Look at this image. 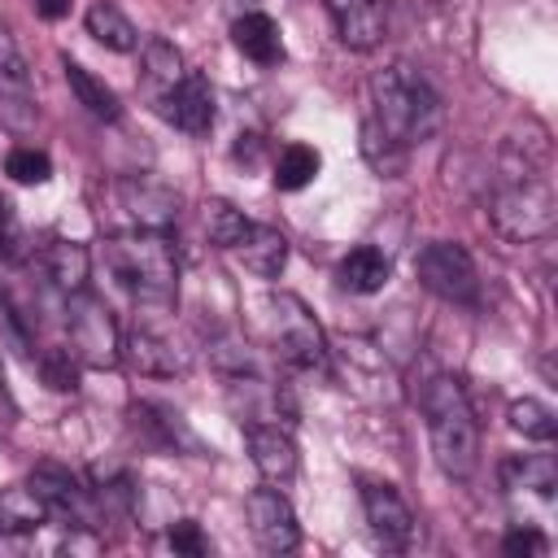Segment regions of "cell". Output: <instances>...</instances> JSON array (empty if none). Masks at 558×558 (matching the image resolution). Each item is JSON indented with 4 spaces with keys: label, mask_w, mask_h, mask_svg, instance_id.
<instances>
[{
    "label": "cell",
    "mask_w": 558,
    "mask_h": 558,
    "mask_svg": "<svg viewBox=\"0 0 558 558\" xmlns=\"http://www.w3.org/2000/svg\"><path fill=\"white\" fill-rule=\"evenodd\" d=\"M100 257L109 275L135 296V305H170L179 283V248L166 231H144V227L113 231Z\"/></svg>",
    "instance_id": "obj_1"
},
{
    "label": "cell",
    "mask_w": 558,
    "mask_h": 558,
    "mask_svg": "<svg viewBox=\"0 0 558 558\" xmlns=\"http://www.w3.org/2000/svg\"><path fill=\"white\" fill-rule=\"evenodd\" d=\"M418 410L427 418L436 466L449 480H471L480 466V427H475V410L466 401V388L453 375H432L418 388Z\"/></svg>",
    "instance_id": "obj_2"
},
{
    "label": "cell",
    "mask_w": 558,
    "mask_h": 558,
    "mask_svg": "<svg viewBox=\"0 0 558 558\" xmlns=\"http://www.w3.org/2000/svg\"><path fill=\"white\" fill-rule=\"evenodd\" d=\"M371 96H375V122L388 126L401 144H423V140L436 135V126H440V96L432 92V83L414 65L392 61V65L375 70Z\"/></svg>",
    "instance_id": "obj_3"
},
{
    "label": "cell",
    "mask_w": 558,
    "mask_h": 558,
    "mask_svg": "<svg viewBox=\"0 0 558 558\" xmlns=\"http://www.w3.org/2000/svg\"><path fill=\"white\" fill-rule=\"evenodd\" d=\"M554 187L545 174H536L523 161L506 157V170L497 179V192H493V227L506 235V240H541L554 231Z\"/></svg>",
    "instance_id": "obj_4"
},
{
    "label": "cell",
    "mask_w": 558,
    "mask_h": 558,
    "mask_svg": "<svg viewBox=\"0 0 558 558\" xmlns=\"http://www.w3.org/2000/svg\"><path fill=\"white\" fill-rule=\"evenodd\" d=\"M65 340H70V353L78 357V366H118L122 362V331L109 314L105 301H96L87 288L65 296Z\"/></svg>",
    "instance_id": "obj_5"
},
{
    "label": "cell",
    "mask_w": 558,
    "mask_h": 558,
    "mask_svg": "<svg viewBox=\"0 0 558 558\" xmlns=\"http://www.w3.org/2000/svg\"><path fill=\"white\" fill-rule=\"evenodd\" d=\"M270 318H275V344H279L283 362L296 371H310V375L314 371L327 375V362H331L327 336H323L318 318L305 310V301L292 292H270Z\"/></svg>",
    "instance_id": "obj_6"
},
{
    "label": "cell",
    "mask_w": 558,
    "mask_h": 558,
    "mask_svg": "<svg viewBox=\"0 0 558 558\" xmlns=\"http://www.w3.org/2000/svg\"><path fill=\"white\" fill-rule=\"evenodd\" d=\"M414 275L432 296H440L449 305H475L480 301V270H475L471 253L453 240L423 244L414 257Z\"/></svg>",
    "instance_id": "obj_7"
},
{
    "label": "cell",
    "mask_w": 558,
    "mask_h": 558,
    "mask_svg": "<svg viewBox=\"0 0 558 558\" xmlns=\"http://www.w3.org/2000/svg\"><path fill=\"white\" fill-rule=\"evenodd\" d=\"M35 122H39V105H35L31 65H26L13 31L0 26V126L9 135H31Z\"/></svg>",
    "instance_id": "obj_8"
},
{
    "label": "cell",
    "mask_w": 558,
    "mask_h": 558,
    "mask_svg": "<svg viewBox=\"0 0 558 558\" xmlns=\"http://www.w3.org/2000/svg\"><path fill=\"white\" fill-rule=\"evenodd\" d=\"M118 214H122V231L126 227H144V231H166L179 218V192L166 187L161 179L148 174H122L109 187Z\"/></svg>",
    "instance_id": "obj_9"
},
{
    "label": "cell",
    "mask_w": 558,
    "mask_h": 558,
    "mask_svg": "<svg viewBox=\"0 0 558 558\" xmlns=\"http://www.w3.org/2000/svg\"><path fill=\"white\" fill-rule=\"evenodd\" d=\"M244 514H248V532L266 554H292L301 545V523L292 501L283 497V488L262 484L244 497Z\"/></svg>",
    "instance_id": "obj_10"
},
{
    "label": "cell",
    "mask_w": 558,
    "mask_h": 558,
    "mask_svg": "<svg viewBox=\"0 0 558 558\" xmlns=\"http://www.w3.org/2000/svg\"><path fill=\"white\" fill-rule=\"evenodd\" d=\"M362 514L371 523V536L384 549H410L414 541V510L388 480H362Z\"/></svg>",
    "instance_id": "obj_11"
},
{
    "label": "cell",
    "mask_w": 558,
    "mask_h": 558,
    "mask_svg": "<svg viewBox=\"0 0 558 558\" xmlns=\"http://www.w3.org/2000/svg\"><path fill=\"white\" fill-rule=\"evenodd\" d=\"M31 493L48 506V519H61L65 527H92L96 523V497L61 466H35Z\"/></svg>",
    "instance_id": "obj_12"
},
{
    "label": "cell",
    "mask_w": 558,
    "mask_h": 558,
    "mask_svg": "<svg viewBox=\"0 0 558 558\" xmlns=\"http://www.w3.org/2000/svg\"><path fill=\"white\" fill-rule=\"evenodd\" d=\"M122 357L131 362V371L140 375H153V379H174L192 366L187 349H179L166 331L148 327V323H135L126 336H122Z\"/></svg>",
    "instance_id": "obj_13"
},
{
    "label": "cell",
    "mask_w": 558,
    "mask_h": 558,
    "mask_svg": "<svg viewBox=\"0 0 558 558\" xmlns=\"http://www.w3.org/2000/svg\"><path fill=\"white\" fill-rule=\"evenodd\" d=\"M244 440H248V458L266 484H288L296 475L301 453H296V440L283 423H248Z\"/></svg>",
    "instance_id": "obj_14"
},
{
    "label": "cell",
    "mask_w": 558,
    "mask_h": 558,
    "mask_svg": "<svg viewBox=\"0 0 558 558\" xmlns=\"http://www.w3.org/2000/svg\"><path fill=\"white\" fill-rule=\"evenodd\" d=\"M161 118L187 135H205L214 126V92H209V78L205 74H183V83L157 105Z\"/></svg>",
    "instance_id": "obj_15"
},
{
    "label": "cell",
    "mask_w": 558,
    "mask_h": 558,
    "mask_svg": "<svg viewBox=\"0 0 558 558\" xmlns=\"http://www.w3.org/2000/svg\"><path fill=\"white\" fill-rule=\"evenodd\" d=\"M323 4L336 22V35L344 48L371 52L384 39V4L379 0H323Z\"/></svg>",
    "instance_id": "obj_16"
},
{
    "label": "cell",
    "mask_w": 558,
    "mask_h": 558,
    "mask_svg": "<svg viewBox=\"0 0 558 558\" xmlns=\"http://www.w3.org/2000/svg\"><path fill=\"white\" fill-rule=\"evenodd\" d=\"M39 266H44V279L61 292V296H74L87 288V275H92V253L78 244V240H48L39 248Z\"/></svg>",
    "instance_id": "obj_17"
},
{
    "label": "cell",
    "mask_w": 558,
    "mask_h": 558,
    "mask_svg": "<svg viewBox=\"0 0 558 558\" xmlns=\"http://www.w3.org/2000/svg\"><path fill=\"white\" fill-rule=\"evenodd\" d=\"M140 61H144V87H148L153 105H161V100L183 83V74H187V70H183V52H179L170 39H161V35L144 39Z\"/></svg>",
    "instance_id": "obj_18"
},
{
    "label": "cell",
    "mask_w": 558,
    "mask_h": 558,
    "mask_svg": "<svg viewBox=\"0 0 558 558\" xmlns=\"http://www.w3.org/2000/svg\"><path fill=\"white\" fill-rule=\"evenodd\" d=\"M357 148L366 157V166L379 174V179H401L405 166H410V144H401L388 126H379L375 118H366L357 126Z\"/></svg>",
    "instance_id": "obj_19"
},
{
    "label": "cell",
    "mask_w": 558,
    "mask_h": 558,
    "mask_svg": "<svg viewBox=\"0 0 558 558\" xmlns=\"http://www.w3.org/2000/svg\"><path fill=\"white\" fill-rule=\"evenodd\" d=\"M131 414H135V427L144 436H153L161 449H192V453H201V440L192 436V427L183 423L179 410H170L161 401H135Z\"/></svg>",
    "instance_id": "obj_20"
},
{
    "label": "cell",
    "mask_w": 558,
    "mask_h": 558,
    "mask_svg": "<svg viewBox=\"0 0 558 558\" xmlns=\"http://www.w3.org/2000/svg\"><path fill=\"white\" fill-rule=\"evenodd\" d=\"M231 39H235V48H240L248 61H257V65H279V61H283L279 26H275V17H266V13H240V17L231 22Z\"/></svg>",
    "instance_id": "obj_21"
},
{
    "label": "cell",
    "mask_w": 558,
    "mask_h": 558,
    "mask_svg": "<svg viewBox=\"0 0 558 558\" xmlns=\"http://www.w3.org/2000/svg\"><path fill=\"white\" fill-rule=\"evenodd\" d=\"M336 275H340V288H349V292H357V296H371V292H379V288L388 283L392 262H388L384 248L357 244L353 253L340 257V270H336Z\"/></svg>",
    "instance_id": "obj_22"
},
{
    "label": "cell",
    "mask_w": 558,
    "mask_h": 558,
    "mask_svg": "<svg viewBox=\"0 0 558 558\" xmlns=\"http://www.w3.org/2000/svg\"><path fill=\"white\" fill-rule=\"evenodd\" d=\"M501 484L510 493H536V497H554L558 488V466L549 453H510L501 458Z\"/></svg>",
    "instance_id": "obj_23"
},
{
    "label": "cell",
    "mask_w": 558,
    "mask_h": 558,
    "mask_svg": "<svg viewBox=\"0 0 558 558\" xmlns=\"http://www.w3.org/2000/svg\"><path fill=\"white\" fill-rule=\"evenodd\" d=\"M61 70H65V83H70L74 100H78L92 118H100V122H118V118H122V105H118V96H113V87H109L105 78H96L92 70H83V65L70 61V57H61Z\"/></svg>",
    "instance_id": "obj_24"
},
{
    "label": "cell",
    "mask_w": 558,
    "mask_h": 558,
    "mask_svg": "<svg viewBox=\"0 0 558 558\" xmlns=\"http://www.w3.org/2000/svg\"><path fill=\"white\" fill-rule=\"evenodd\" d=\"M240 253H244V266H248L253 275L275 279V275H283V266H288V235H283L279 227L253 222L248 235H244V244H240Z\"/></svg>",
    "instance_id": "obj_25"
},
{
    "label": "cell",
    "mask_w": 558,
    "mask_h": 558,
    "mask_svg": "<svg viewBox=\"0 0 558 558\" xmlns=\"http://www.w3.org/2000/svg\"><path fill=\"white\" fill-rule=\"evenodd\" d=\"M83 22H87V35H92L96 44H105L109 52H135V48H140L135 22H131L118 4H109V0H96Z\"/></svg>",
    "instance_id": "obj_26"
},
{
    "label": "cell",
    "mask_w": 558,
    "mask_h": 558,
    "mask_svg": "<svg viewBox=\"0 0 558 558\" xmlns=\"http://www.w3.org/2000/svg\"><path fill=\"white\" fill-rule=\"evenodd\" d=\"M48 523V506L26 488H0V536H26Z\"/></svg>",
    "instance_id": "obj_27"
},
{
    "label": "cell",
    "mask_w": 558,
    "mask_h": 558,
    "mask_svg": "<svg viewBox=\"0 0 558 558\" xmlns=\"http://www.w3.org/2000/svg\"><path fill=\"white\" fill-rule=\"evenodd\" d=\"M201 227H205V235H209V244H214V248H240L253 222H248V218H244V209H235L231 201L209 196V201L201 205Z\"/></svg>",
    "instance_id": "obj_28"
},
{
    "label": "cell",
    "mask_w": 558,
    "mask_h": 558,
    "mask_svg": "<svg viewBox=\"0 0 558 558\" xmlns=\"http://www.w3.org/2000/svg\"><path fill=\"white\" fill-rule=\"evenodd\" d=\"M318 153L310 144H283L275 157V187L279 192H301L314 174H318Z\"/></svg>",
    "instance_id": "obj_29"
},
{
    "label": "cell",
    "mask_w": 558,
    "mask_h": 558,
    "mask_svg": "<svg viewBox=\"0 0 558 558\" xmlns=\"http://www.w3.org/2000/svg\"><path fill=\"white\" fill-rule=\"evenodd\" d=\"M510 427L523 432L527 440L545 445V440L558 436V414L545 401H536V397H519V401H510Z\"/></svg>",
    "instance_id": "obj_30"
},
{
    "label": "cell",
    "mask_w": 558,
    "mask_h": 558,
    "mask_svg": "<svg viewBox=\"0 0 558 558\" xmlns=\"http://www.w3.org/2000/svg\"><path fill=\"white\" fill-rule=\"evenodd\" d=\"M0 349L31 357V318L13 301V292H0Z\"/></svg>",
    "instance_id": "obj_31"
},
{
    "label": "cell",
    "mask_w": 558,
    "mask_h": 558,
    "mask_svg": "<svg viewBox=\"0 0 558 558\" xmlns=\"http://www.w3.org/2000/svg\"><path fill=\"white\" fill-rule=\"evenodd\" d=\"M4 174L13 179V183H48L52 179V161H48V153L44 148H13L9 157H4Z\"/></svg>",
    "instance_id": "obj_32"
},
{
    "label": "cell",
    "mask_w": 558,
    "mask_h": 558,
    "mask_svg": "<svg viewBox=\"0 0 558 558\" xmlns=\"http://www.w3.org/2000/svg\"><path fill=\"white\" fill-rule=\"evenodd\" d=\"M39 375L48 388L57 392H74L78 388V357L70 349H44L39 353Z\"/></svg>",
    "instance_id": "obj_33"
},
{
    "label": "cell",
    "mask_w": 558,
    "mask_h": 558,
    "mask_svg": "<svg viewBox=\"0 0 558 558\" xmlns=\"http://www.w3.org/2000/svg\"><path fill=\"white\" fill-rule=\"evenodd\" d=\"M170 545H174L179 554H205V549H209V541L201 536V527H196L192 519H179V523L170 527Z\"/></svg>",
    "instance_id": "obj_34"
},
{
    "label": "cell",
    "mask_w": 558,
    "mask_h": 558,
    "mask_svg": "<svg viewBox=\"0 0 558 558\" xmlns=\"http://www.w3.org/2000/svg\"><path fill=\"white\" fill-rule=\"evenodd\" d=\"M501 549H506V554H541V549H545V536H541L536 527H514V532H506Z\"/></svg>",
    "instance_id": "obj_35"
},
{
    "label": "cell",
    "mask_w": 558,
    "mask_h": 558,
    "mask_svg": "<svg viewBox=\"0 0 558 558\" xmlns=\"http://www.w3.org/2000/svg\"><path fill=\"white\" fill-rule=\"evenodd\" d=\"M257 153H262V135H240V144H235V161L257 166Z\"/></svg>",
    "instance_id": "obj_36"
},
{
    "label": "cell",
    "mask_w": 558,
    "mask_h": 558,
    "mask_svg": "<svg viewBox=\"0 0 558 558\" xmlns=\"http://www.w3.org/2000/svg\"><path fill=\"white\" fill-rule=\"evenodd\" d=\"M31 4H35V13H39L44 22H57V17L70 13V0H31Z\"/></svg>",
    "instance_id": "obj_37"
},
{
    "label": "cell",
    "mask_w": 558,
    "mask_h": 558,
    "mask_svg": "<svg viewBox=\"0 0 558 558\" xmlns=\"http://www.w3.org/2000/svg\"><path fill=\"white\" fill-rule=\"evenodd\" d=\"M13 414H17V405H13L9 388H4V375H0V423H13Z\"/></svg>",
    "instance_id": "obj_38"
},
{
    "label": "cell",
    "mask_w": 558,
    "mask_h": 558,
    "mask_svg": "<svg viewBox=\"0 0 558 558\" xmlns=\"http://www.w3.org/2000/svg\"><path fill=\"white\" fill-rule=\"evenodd\" d=\"M9 222V205H4V196H0V227Z\"/></svg>",
    "instance_id": "obj_39"
}]
</instances>
